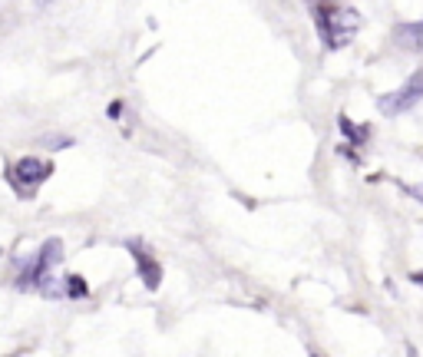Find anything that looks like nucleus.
Returning <instances> with one entry per match:
<instances>
[{
    "label": "nucleus",
    "mask_w": 423,
    "mask_h": 357,
    "mask_svg": "<svg viewBox=\"0 0 423 357\" xmlns=\"http://www.w3.org/2000/svg\"><path fill=\"white\" fill-rule=\"evenodd\" d=\"M314 23L324 43L337 50V47H348L354 34L361 30V14L354 7H314Z\"/></svg>",
    "instance_id": "f257e3e1"
},
{
    "label": "nucleus",
    "mask_w": 423,
    "mask_h": 357,
    "mask_svg": "<svg viewBox=\"0 0 423 357\" xmlns=\"http://www.w3.org/2000/svg\"><path fill=\"white\" fill-rule=\"evenodd\" d=\"M47 175H53V162L37 159V156H27V159H20V162L10 166V182H14V188L23 192V195H34L37 186Z\"/></svg>",
    "instance_id": "f03ea898"
},
{
    "label": "nucleus",
    "mask_w": 423,
    "mask_h": 357,
    "mask_svg": "<svg viewBox=\"0 0 423 357\" xmlns=\"http://www.w3.org/2000/svg\"><path fill=\"white\" fill-rule=\"evenodd\" d=\"M420 99H423V70H417L400 90L380 96L377 106H380V113H387V116H400V113H407V110H413Z\"/></svg>",
    "instance_id": "7ed1b4c3"
},
{
    "label": "nucleus",
    "mask_w": 423,
    "mask_h": 357,
    "mask_svg": "<svg viewBox=\"0 0 423 357\" xmlns=\"http://www.w3.org/2000/svg\"><path fill=\"white\" fill-rule=\"evenodd\" d=\"M60 258H63V242H60V238H50V242L40 248L37 262L20 275V288H47L43 282H53V278H50V264H56Z\"/></svg>",
    "instance_id": "20e7f679"
},
{
    "label": "nucleus",
    "mask_w": 423,
    "mask_h": 357,
    "mask_svg": "<svg viewBox=\"0 0 423 357\" xmlns=\"http://www.w3.org/2000/svg\"><path fill=\"white\" fill-rule=\"evenodd\" d=\"M129 251H132V258H136V268H139V275H143L146 288L149 291H156L159 282H162V268H159V262H152L149 251H143V245L139 242H129Z\"/></svg>",
    "instance_id": "39448f33"
},
{
    "label": "nucleus",
    "mask_w": 423,
    "mask_h": 357,
    "mask_svg": "<svg viewBox=\"0 0 423 357\" xmlns=\"http://www.w3.org/2000/svg\"><path fill=\"white\" fill-rule=\"evenodd\" d=\"M394 40L407 47V50H423V20H413V23H400L394 30Z\"/></svg>",
    "instance_id": "423d86ee"
},
{
    "label": "nucleus",
    "mask_w": 423,
    "mask_h": 357,
    "mask_svg": "<svg viewBox=\"0 0 423 357\" xmlns=\"http://www.w3.org/2000/svg\"><path fill=\"white\" fill-rule=\"evenodd\" d=\"M67 295H70V298H86V282H83L80 275H70V278H67Z\"/></svg>",
    "instance_id": "0eeeda50"
},
{
    "label": "nucleus",
    "mask_w": 423,
    "mask_h": 357,
    "mask_svg": "<svg viewBox=\"0 0 423 357\" xmlns=\"http://www.w3.org/2000/svg\"><path fill=\"white\" fill-rule=\"evenodd\" d=\"M341 132H344V136H350L354 143H361V139H364L370 130H354V123H350L348 116H341Z\"/></svg>",
    "instance_id": "6e6552de"
},
{
    "label": "nucleus",
    "mask_w": 423,
    "mask_h": 357,
    "mask_svg": "<svg viewBox=\"0 0 423 357\" xmlns=\"http://www.w3.org/2000/svg\"><path fill=\"white\" fill-rule=\"evenodd\" d=\"M413 282H417V284H423V271H417V275H413Z\"/></svg>",
    "instance_id": "1a4fd4ad"
},
{
    "label": "nucleus",
    "mask_w": 423,
    "mask_h": 357,
    "mask_svg": "<svg viewBox=\"0 0 423 357\" xmlns=\"http://www.w3.org/2000/svg\"><path fill=\"white\" fill-rule=\"evenodd\" d=\"M314 357H321V354H314Z\"/></svg>",
    "instance_id": "9d476101"
}]
</instances>
